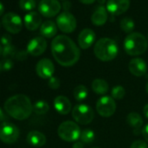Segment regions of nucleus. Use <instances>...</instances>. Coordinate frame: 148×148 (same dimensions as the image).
I'll return each instance as SVG.
<instances>
[{
	"mask_svg": "<svg viewBox=\"0 0 148 148\" xmlns=\"http://www.w3.org/2000/svg\"><path fill=\"white\" fill-rule=\"evenodd\" d=\"M51 53L55 60L62 66L69 67L75 64L80 58V51L69 37L58 35L51 42Z\"/></svg>",
	"mask_w": 148,
	"mask_h": 148,
	"instance_id": "f257e3e1",
	"label": "nucleus"
},
{
	"mask_svg": "<svg viewBox=\"0 0 148 148\" xmlns=\"http://www.w3.org/2000/svg\"><path fill=\"white\" fill-rule=\"evenodd\" d=\"M5 112L18 120L28 119L32 111L33 106L30 99L24 94H17L10 97L5 103Z\"/></svg>",
	"mask_w": 148,
	"mask_h": 148,
	"instance_id": "f03ea898",
	"label": "nucleus"
},
{
	"mask_svg": "<svg viewBox=\"0 0 148 148\" xmlns=\"http://www.w3.org/2000/svg\"><path fill=\"white\" fill-rule=\"evenodd\" d=\"M94 54L101 61L108 62L114 59L119 52L117 43L109 38H102L94 45Z\"/></svg>",
	"mask_w": 148,
	"mask_h": 148,
	"instance_id": "7ed1b4c3",
	"label": "nucleus"
},
{
	"mask_svg": "<svg viewBox=\"0 0 148 148\" xmlns=\"http://www.w3.org/2000/svg\"><path fill=\"white\" fill-rule=\"evenodd\" d=\"M148 48L146 38L138 32H132L124 41L125 51L130 56H138L145 52Z\"/></svg>",
	"mask_w": 148,
	"mask_h": 148,
	"instance_id": "20e7f679",
	"label": "nucleus"
},
{
	"mask_svg": "<svg viewBox=\"0 0 148 148\" xmlns=\"http://www.w3.org/2000/svg\"><path fill=\"white\" fill-rule=\"evenodd\" d=\"M58 134L61 139L66 142H76L80 138L81 131L77 123L67 120L59 125Z\"/></svg>",
	"mask_w": 148,
	"mask_h": 148,
	"instance_id": "39448f33",
	"label": "nucleus"
},
{
	"mask_svg": "<svg viewBox=\"0 0 148 148\" xmlns=\"http://www.w3.org/2000/svg\"><path fill=\"white\" fill-rule=\"evenodd\" d=\"M72 118L77 123L80 125H88L94 119V112L88 106L85 104H79L73 107L71 111Z\"/></svg>",
	"mask_w": 148,
	"mask_h": 148,
	"instance_id": "423d86ee",
	"label": "nucleus"
},
{
	"mask_svg": "<svg viewBox=\"0 0 148 148\" xmlns=\"http://www.w3.org/2000/svg\"><path fill=\"white\" fill-rule=\"evenodd\" d=\"M19 137V129L12 123L5 121L0 124V140L5 144L15 143Z\"/></svg>",
	"mask_w": 148,
	"mask_h": 148,
	"instance_id": "0eeeda50",
	"label": "nucleus"
},
{
	"mask_svg": "<svg viewBox=\"0 0 148 148\" xmlns=\"http://www.w3.org/2000/svg\"><path fill=\"white\" fill-rule=\"evenodd\" d=\"M57 25L61 32L71 33L77 27V20L71 12H63L57 18Z\"/></svg>",
	"mask_w": 148,
	"mask_h": 148,
	"instance_id": "6e6552de",
	"label": "nucleus"
},
{
	"mask_svg": "<svg viewBox=\"0 0 148 148\" xmlns=\"http://www.w3.org/2000/svg\"><path fill=\"white\" fill-rule=\"evenodd\" d=\"M96 110L100 116L109 118L112 116L116 111L115 100L110 96H102L96 103Z\"/></svg>",
	"mask_w": 148,
	"mask_h": 148,
	"instance_id": "1a4fd4ad",
	"label": "nucleus"
},
{
	"mask_svg": "<svg viewBox=\"0 0 148 148\" xmlns=\"http://www.w3.org/2000/svg\"><path fill=\"white\" fill-rule=\"evenodd\" d=\"M2 25L12 34H17L21 32L23 28V22L18 14L14 12H8L5 14L2 18Z\"/></svg>",
	"mask_w": 148,
	"mask_h": 148,
	"instance_id": "9d476101",
	"label": "nucleus"
},
{
	"mask_svg": "<svg viewBox=\"0 0 148 148\" xmlns=\"http://www.w3.org/2000/svg\"><path fill=\"white\" fill-rule=\"evenodd\" d=\"M61 5L58 0H41L38 5V12L46 18L55 17L59 13Z\"/></svg>",
	"mask_w": 148,
	"mask_h": 148,
	"instance_id": "9b49d317",
	"label": "nucleus"
},
{
	"mask_svg": "<svg viewBox=\"0 0 148 148\" xmlns=\"http://www.w3.org/2000/svg\"><path fill=\"white\" fill-rule=\"evenodd\" d=\"M55 66L49 58H43L39 60L36 65V72L41 79H50L53 76Z\"/></svg>",
	"mask_w": 148,
	"mask_h": 148,
	"instance_id": "f8f14e48",
	"label": "nucleus"
},
{
	"mask_svg": "<svg viewBox=\"0 0 148 148\" xmlns=\"http://www.w3.org/2000/svg\"><path fill=\"white\" fill-rule=\"evenodd\" d=\"M47 48V42L43 37H36L32 38L27 45L26 51L28 54L37 57L42 55Z\"/></svg>",
	"mask_w": 148,
	"mask_h": 148,
	"instance_id": "ddd939ff",
	"label": "nucleus"
},
{
	"mask_svg": "<svg viewBox=\"0 0 148 148\" xmlns=\"http://www.w3.org/2000/svg\"><path fill=\"white\" fill-rule=\"evenodd\" d=\"M130 7V0H107L106 10L112 15H121Z\"/></svg>",
	"mask_w": 148,
	"mask_h": 148,
	"instance_id": "4468645a",
	"label": "nucleus"
},
{
	"mask_svg": "<svg viewBox=\"0 0 148 148\" xmlns=\"http://www.w3.org/2000/svg\"><path fill=\"white\" fill-rule=\"evenodd\" d=\"M130 72L135 77L144 76L147 71V64L145 61L140 58H132L128 64Z\"/></svg>",
	"mask_w": 148,
	"mask_h": 148,
	"instance_id": "2eb2a0df",
	"label": "nucleus"
},
{
	"mask_svg": "<svg viewBox=\"0 0 148 148\" xmlns=\"http://www.w3.org/2000/svg\"><path fill=\"white\" fill-rule=\"evenodd\" d=\"M95 39H96V35L92 29L89 28L84 29L80 32L78 38L79 45L80 46L81 49L84 50L88 49L93 45Z\"/></svg>",
	"mask_w": 148,
	"mask_h": 148,
	"instance_id": "dca6fc26",
	"label": "nucleus"
},
{
	"mask_svg": "<svg viewBox=\"0 0 148 148\" xmlns=\"http://www.w3.org/2000/svg\"><path fill=\"white\" fill-rule=\"evenodd\" d=\"M53 106L55 110L61 115H67L71 112V103L69 99L65 96H58L53 101Z\"/></svg>",
	"mask_w": 148,
	"mask_h": 148,
	"instance_id": "f3484780",
	"label": "nucleus"
},
{
	"mask_svg": "<svg viewBox=\"0 0 148 148\" xmlns=\"http://www.w3.org/2000/svg\"><path fill=\"white\" fill-rule=\"evenodd\" d=\"M24 23L26 29H28L29 31H35L39 26H41L42 18L39 13L36 12H30L25 16Z\"/></svg>",
	"mask_w": 148,
	"mask_h": 148,
	"instance_id": "a211bd4d",
	"label": "nucleus"
},
{
	"mask_svg": "<svg viewBox=\"0 0 148 148\" xmlns=\"http://www.w3.org/2000/svg\"><path fill=\"white\" fill-rule=\"evenodd\" d=\"M108 18V14H107V10L105 6L99 5L98 6L95 11L93 12L91 20L92 23L96 25V26H102L106 24Z\"/></svg>",
	"mask_w": 148,
	"mask_h": 148,
	"instance_id": "6ab92c4d",
	"label": "nucleus"
},
{
	"mask_svg": "<svg viewBox=\"0 0 148 148\" xmlns=\"http://www.w3.org/2000/svg\"><path fill=\"white\" fill-rule=\"evenodd\" d=\"M27 142L32 146L40 147L46 143V137L38 131H32L27 135Z\"/></svg>",
	"mask_w": 148,
	"mask_h": 148,
	"instance_id": "aec40b11",
	"label": "nucleus"
},
{
	"mask_svg": "<svg viewBox=\"0 0 148 148\" xmlns=\"http://www.w3.org/2000/svg\"><path fill=\"white\" fill-rule=\"evenodd\" d=\"M57 32L58 29L56 24L51 20H47L44 22L40 26V34L47 38H53L57 34Z\"/></svg>",
	"mask_w": 148,
	"mask_h": 148,
	"instance_id": "412c9836",
	"label": "nucleus"
},
{
	"mask_svg": "<svg viewBox=\"0 0 148 148\" xmlns=\"http://www.w3.org/2000/svg\"><path fill=\"white\" fill-rule=\"evenodd\" d=\"M92 91L99 95H105L109 90L108 83L102 79H96L92 83Z\"/></svg>",
	"mask_w": 148,
	"mask_h": 148,
	"instance_id": "4be33fe9",
	"label": "nucleus"
},
{
	"mask_svg": "<svg viewBox=\"0 0 148 148\" xmlns=\"http://www.w3.org/2000/svg\"><path fill=\"white\" fill-rule=\"evenodd\" d=\"M126 123L134 129H138L143 125V119L138 112H132L126 116Z\"/></svg>",
	"mask_w": 148,
	"mask_h": 148,
	"instance_id": "5701e85b",
	"label": "nucleus"
},
{
	"mask_svg": "<svg viewBox=\"0 0 148 148\" xmlns=\"http://www.w3.org/2000/svg\"><path fill=\"white\" fill-rule=\"evenodd\" d=\"M73 96H74V99H75L77 101L81 102V101L85 100L88 96V90H87L86 86H85L83 85L77 86L73 90Z\"/></svg>",
	"mask_w": 148,
	"mask_h": 148,
	"instance_id": "b1692460",
	"label": "nucleus"
},
{
	"mask_svg": "<svg viewBox=\"0 0 148 148\" xmlns=\"http://www.w3.org/2000/svg\"><path fill=\"white\" fill-rule=\"evenodd\" d=\"M49 110H50V106L48 103L44 100H38L33 105V111L37 114L39 115L45 114L46 112H48Z\"/></svg>",
	"mask_w": 148,
	"mask_h": 148,
	"instance_id": "393cba45",
	"label": "nucleus"
},
{
	"mask_svg": "<svg viewBox=\"0 0 148 148\" xmlns=\"http://www.w3.org/2000/svg\"><path fill=\"white\" fill-rule=\"evenodd\" d=\"M135 27V23L131 18H124L120 20V28L126 33H132Z\"/></svg>",
	"mask_w": 148,
	"mask_h": 148,
	"instance_id": "a878e982",
	"label": "nucleus"
},
{
	"mask_svg": "<svg viewBox=\"0 0 148 148\" xmlns=\"http://www.w3.org/2000/svg\"><path fill=\"white\" fill-rule=\"evenodd\" d=\"M95 138V133L91 129H85L81 132L80 134V139L82 140L83 143L86 144H90L93 142Z\"/></svg>",
	"mask_w": 148,
	"mask_h": 148,
	"instance_id": "bb28decb",
	"label": "nucleus"
},
{
	"mask_svg": "<svg viewBox=\"0 0 148 148\" xmlns=\"http://www.w3.org/2000/svg\"><path fill=\"white\" fill-rule=\"evenodd\" d=\"M111 94H112V98L113 99L120 100V99H122L125 97V90L121 86H114L112 89Z\"/></svg>",
	"mask_w": 148,
	"mask_h": 148,
	"instance_id": "cd10ccee",
	"label": "nucleus"
},
{
	"mask_svg": "<svg viewBox=\"0 0 148 148\" xmlns=\"http://www.w3.org/2000/svg\"><path fill=\"white\" fill-rule=\"evenodd\" d=\"M19 7L25 12H31L36 7L35 0H19Z\"/></svg>",
	"mask_w": 148,
	"mask_h": 148,
	"instance_id": "c85d7f7f",
	"label": "nucleus"
},
{
	"mask_svg": "<svg viewBox=\"0 0 148 148\" xmlns=\"http://www.w3.org/2000/svg\"><path fill=\"white\" fill-rule=\"evenodd\" d=\"M16 48L13 45H8L3 47V52H2V56L4 58H7L9 56H15L16 54Z\"/></svg>",
	"mask_w": 148,
	"mask_h": 148,
	"instance_id": "c756f323",
	"label": "nucleus"
},
{
	"mask_svg": "<svg viewBox=\"0 0 148 148\" xmlns=\"http://www.w3.org/2000/svg\"><path fill=\"white\" fill-rule=\"evenodd\" d=\"M48 86H49V87H50L51 89H52V90L58 89L59 86H60V80L58 79V78L52 76V77L50 78L49 80H48Z\"/></svg>",
	"mask_w": 148,
	"mask_h": 148,
	"instance_id": "7c9ffc66",
	"label": "nucleus"
},
{
	"mask_svg": "<svg viewBox=\"0 0 148 148\" xmlns=\"http://www.w3.org/2000/svg\"><path fill=\"white\" fill-rule=\"evenodd\" d=\"M130 148H148L147 143L144 140H135Z\"/></svg>",
	"mask_w": 148,
	"mask_h": 148,
	"instance_id": "2f4dec72",
	"label": "nucleus"
},
{
	"mask_svg": "<svg viewBox=\"0 0 148 148\" xmlns=\"http://www.w3.org/2000/svg\"><path fill=\"white\" fill-rule=\"evenodd\" d=\"M2 67H3V70L4 71H10L13 67V62H12V60L10 59V58H5L2 62Z\"/></svg>",
	"mask_w": 148,
	"mask_h": 148,
	"instance_id": "473e14b6",
	"label": "nucleus"
},
{
	"mask_svg": "<svg viewBox=\"0 0 148 148\" xmlns=\"http://www.w3.org/2000/svg\"><path fill=\"white\" fill-rule=\"evenodd\" d=\"M12 37L9 35V34H5L1 37V38H0V42H1V44L5 46V45H11L12 44Z\"/></svg>",
	"mask_w": 148,
	"mask_h": 148,
	"instance_id": "72a5a7b5",
	"label": "nucleus"
},
{
	"mask_svg": "<svg viewBox=\"0 0 148 148\" xmlns=\"http://www.w3.org/2000/svg\"><path fill=\"white\" fill-rule=\"evenodd\" d=\"M27 54H28L27 51H24V50H23V51H19L16 52L15 57H16L17 59L24 60V59H25V58H27Z\"/></svg>",
	"mask_w": 148,
	"mask_h": 148,
	"instance_id": "f704fd0d",
	"label": "nucleus"
},
{
	"mask_svg": "<svg viewBox=\"0 0 148 148\" xmlns=\"http://www.w3.org/2000/svg\"><path fill=\"white\" fill-rule=\"evenodd\" d=\"M8 119V117L6 115V113L2 110V108H0V122L4 123Z\"/></svg>",
	"mask_w": 148,
	"mask_h": 148,
	"instance_id": "c9c22d12",
	"label": "nucleus"
},
{
	"mask_svg": "<svg viewBox=\"0 0 148 148\" xmlns=\"http://www.w3.org/2000/svg\"><path fill=\"white\" fill-rule=\"evenodd\" d=\"M142 135L144 137V138L148 142V124L145 125L142 130Z\"/></svg>",
	"mask_w": 148,
	"mask_h": 148,
	"instance_id": "e433bc0d",
	"label": "nucleus"
},
{
	"mask_svg": "<svg viewBox=\"0 0 148 148\" xmlns=\"http://www.w3.org/2000/svg\"><path fill=\"white\" fill-rule=\"evenodd\" d=\"M72 148H84V144L82 141H76L72 145Z\"/></svg>",
	"mask_w": 148,
	"mask_h": 148,
	"instance_id": "4c0bfd02",
	"label": "nucleus"
},
{
	"mask_svg": "<svg viewBox=\"0 0 148 148\" xmlns=\"http://www.w3.org/2000/svg\"><path fill=\"white\" fill-rule=\"evenodd\" d=\"M79 1L82 4H85V5H91V4L94 3L96 0H79Z\"/></svg>",
	"mask_w": 148,
	"mask_h": 148,
	"instance_id": "58836bf2",
	"label": "nucleus"
},
{
	"mask_svg": "<svg viewBox=\"0 0 148 148\" xmlns=\"http://www.w3.org/2000/svg\"><path fill=\"white\" fill-rule=\"evenodd\" d=\"M63 7H64V9L65 10V12H68V10L71 8V3H69V2H64V5H63Z\"/></svg>",
	"mask_w": 148,
	"mask_h": 148,
	"instance_id": "ea45409f",
	"label": "nucleus"
},
{
	"mask_svg": "<svg viewBox=\"0 0 148 148\" xmlns=\"http://www.w3.org/2000/svg\"><path fill=\"white\" fill-rule=\"evenodd\" d=\"M143 112H144L145 116L148 119V104H146V105L144 106V108H143Z\"/></svg>",
	"mask_w": 148,
	"mask_h": 148,
	"instance_id": "a19ab883",
	"label": "nucleus"
},
{
	"mask_svg": "<svg viewBox=\"0 0 148 148\" xmlns=\"http://www.w3.org/2000/svg\"><path fill=\"white\" fill-rule=\"evenodd\" d=\"M5 12V7L3 5V4L0 2V16H2Z\"/></svg>",
	"mask_w": 148,
	"mask_h": 148,
	"instance_id": "79ce46f5",
	"label": "nucleus"
},
{
	"mask_svg": "<svg viewBox=\"0 0 148 148\" xmlns=\"http://www.w3.org/2000/svg\"><path fill=\"white\" fill-rule=\"evenodd\" d=\"M98 1H99V3L101 5H103L106 3V0H98Z\"/></svg>",
	"mask_w": 148,
	"mask_h": 148,
	"instance_id": "37998d69",
	"label": "nucleus"
},
{
	"mask_svg": "<svg viewBox=\"0 0 148 148\" xmlns=\"http://www.w3.org/2000/svg\"><path fill=\"white\" fill-rule=\"evenodd\" d=\"M2 52H3V47H2L1 44H0V56L2 55Z\"/></svg>",
	"mask_w": 148,
	"mask_h": 148,
	"instance_id": "c03bdc74",
	"label": "nucleus"
},
{
	"mask_svg": "<svg viewBox=\"0 0 148 148\" xmlns=\"http://www.w3.org/2000/svg\"><path fill=\"white\" fill-rule=\"evenodd\" d=\"M145 91H146V92L148 93V82H147V84H146V86H145Z\"/></svg>",
	"mask_w": 148,
	"mask_h": 148,
	"instance_id": "a18cd8bd",
	"label": "nucleus"
},
{
	"mask_svg": "<svg viewBox=\"0 0 148 148\" xmlns=\"http://www.w3.org/2000/svg\"><path fill=\"white\" fill-rule=\"evenodd\" d=\"M3 70V67H2V62H0V71Z\"/></svg>",
	"mask_w": 148,
	"mask_h": 148,
	"instance_id": "49530a36",
	"label": "nucleus"
},
{
	"mask_svg": "<svg viewBox=\"0 0 148 148\" xmlns=\"http://www.w3.org/2000/svg\"><path fill=\"white\" fill-rule=\"evenodd\" d=\"M92 148H100V147H92Z\"/></svg>",
	"mask_w": 148,
	"mask_h": 148,
	"instance_id": "de8ad7c7",
	"label": "nucleus"
},
{
	"mask_svg": "<svg viewBox=\"0 0 148 148\" xmlns=\"http://www.w3.org/2000/svg\"><path fill=\"white\" fill-rule=\"evenodd\" d=\"M0 27H1V23H0Z\"/></svg>",
	"mask_w": 148,
	"mask_h": 148,
	"instance_id": "09e8293b",
	"label": "nucleus"
}]
</instances>
